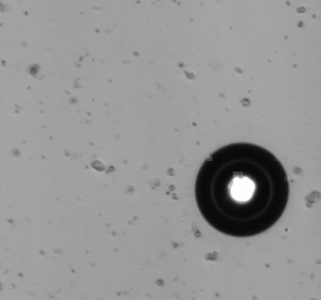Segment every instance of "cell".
Listing matches in <instances>:
<instances>
[{"label":"cell","mask_w":321,"mask_h":300,"mask_svg":"<svg viewBox=\"0 0 321 300\" xmlns=\"http://www.w3.org/2000/svg\"><path fill=\"white\" fill-rule=\"evenodd\" d=\"M255 188L254 182L250 178L236 175L230 181L225 191L232 201L242 205L252 199Z\"/></svg>","instance_id":"6da1fadb"}]
</instances>
